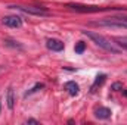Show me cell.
<instances>
[{
    "label": "cell",
    "instance_id": "obj_1",
    "mask_svg": "<svg viewBox=\"0 0 127 125\" xmlns=\"http://www.w3.org/2000/svg\"><path fill=\"white\" fill-rule=\"evenodd\" d=\"M86 37H89L95 44H97L99 47H102L103 50H106V52H111V53H118L120 50L106 38V37H103V35H100V34H97V32H92V31H81Z\"/></svg>",
    "mask_w": 127,
    "mask_h": 125
},
{
    "label": "cell",
    "instance_id": "obj_9",
    "mask_svg": "<svg viewBox=\"0 0 127 125\" xmlns=\"http://www.w3.org/2000/svg\"><path fill=\"white\" fill-rule=\"evenodd\" d=\"M105 80H106V75H105V74L97 75V77H96V80H95V83H93V85H92V91L95 90L97 85H102V84L105 83Z\"/></svg>",
    "mask_w": 127,
    "mask_h": 125
},
{
    "label": "cell",
    "instance_id": "obj_11",
    "mask_svg": "<svg viewBox=\"0 0 127 125\" xmlns=\"http://www.w3.org/2000/svg\"><path fill=\"white\" fill-rule=\"evenodd\" d=\"M43 87H44V85H43V84H41V83H38V84H35V85H34V87H32L31 90H28V91H27V93L24 94V96H25V97H28V96H31L32 93H35V91H38V90H41V88H43Z\"/></svg>",
    "mask_w": 127,
    "mask_h": 125
},
{
    "label": "cell",
    "instance_id": "obj_7",
    "mask_svg": "<svg viewBox=\"0 0 127 125\" xmlns=\"http://www.w3.org/2000/svg\"><path fill=\"white\" fill-rule=\"evenodd\" d=\"M111 113L112 112L108 107H99V109L95 110V116L99 118V119H108V118H111Z\"/></svg>",
    "mask_w": 127,
    "mask_h": 125
},
{
    "label": "cell",
    "instance_id": "obj_14",
    "mask_svg": "<svg viewBox=\"0 0 127 125\" xmlns=\"http://www.w3.org/2000/svg\"><path fill=\"white\" fill-rule=\"evenodd\" d=\"M27 124H38V121H35V119H27Z\"/></svg>",
    "mask_w": 127,
    "mask_h": 125
},
{
    "label": "cell",
    "instance_id": "obj_5",
    "mask_svg": "<svg viewBox=\"0 0 127 125\" xmlns=\"http://www.w3.org/2000/svg\"><path fill=\"white\" fill-rule=\"evenodd\" d=\"M46 47L49 50H53V52H61L64 50V43L61 40H56V38H50L46 41Z\"/></svg>",
    "mask_w": 127,
    "mask_h": 125
},
{
    "label": "cell",
    "instance_id": "obj_6",
    "mask_svg": "<svg viewBox=\"0 0 127 125\" xmlns=\"http://www.w3.org/2000/svg\"><path fill=\"white\" fill-rule=\"evenodd\" d=\"M6 106L9 110H12L15 107V94H13V88L9 87L7 88V93H6Z\"/></svg>",
    "mask_w": 127,
    "mask_h": 125
},
{
    "label": "cell",
    "instance_id": "obj_2",
    "mask_svg": "<svg viewBox=\"0 0 127 125\" xmlns=\"http://www.w3.org/2000/svg\"><path fill=\"white\" fill-rule=\"evenodd\" d=\"M10 9H18L21 12L25 13H31V15H37V16H46L49 15V12L44 7H34V6H9Z\"/></svg>",
    "mask_w": 127,
    "mask_h": 125
},
{
    "label": "cell",
    "instance_id": "obj_15",
    "mask_svg": "<svg viewBox=\"0 0 127 125\" xmlns=\"http://www.w3.org/2000/svg\"><path fill=\"white\" fill-rule=\"evenodd\" d=\"M118 19H121V21H126V22H127V16H120Z\"/></svg>",
    "mask_w": 127,
    "mask_h": 125
},
{
    "label": "cell",
    "instance_id": "obj_16",
    "mask_svg": "<svg viewBox=\"0 0 127 125\" xmlns=\"http://www.w3.org/2000/svg\"><path fill=\"white\" fill-rule=\"evenodd\" d=\"M0 107H1V100H0Z\"/></svg>",
    "mask_w": 127,
    "mask_h": 125
},
{
    "label": "cell",
    "instance_id": "obj_3",
    "mask_svg": "<svg viewBox=\"0 0 127 125\" xmlns=\"http://www.w3.org/2000/svg\"><path fill=\"white\" fill-rule=\"evenodd\" d=\"M68 7H71L72 10H77V12H83V13H89V12H100V10H105L108 7H99V6H84V4H77V3H69Z\"/></svg>",
    "mask_w": 127,
    "mask_h": 125
},
{
    "label": "cell",
    "instance_id": "obj_10",
    "mask_svg": "<svg viewBox=\"0 0 127 125\" xmlns=\"http://www.w3.org/2000/svg\"><path fill=\"white\" fill-rule=\"evenodd\" d=\"M74 50H75V53L81 55V53L86 50V44H84L83 41H78V43H75V47H74Z\"/></svg>",
    "mask_w": 127,
    "mask_h": 125
},
{
    "label": "cell",
    "instance_id": "obj_12",
    "mask_svg": "<svg viewBox=\"0 0 127 125\" xmlns=\"http://www.w3.org/2000/svg\"><path fill=\"white\" fill-rule=\"evenodd\" d=\"M111 90H114V91H118V90H123V84H120V83H114V84L111 85Z\"/></svg>",
    "mask_w": 127,
    "mask_h": 125
},
{
    "label": "cell",
    "instance_id": "obj_13",
    "mask_svg": "<svg viewBox=\"0 0 127 125\" xmlns=\"http://www.w3.org/2000/svg\"><path fill=\"white\" fill-rule=\"evenodd\" d=\"M118 46H120V47H123V49H126V50H127V43H124L123 40H120V43H118Z\"/></svg>",
    "mask_w": 127,
    "mask_h": 125
},
{
    "label": "cell",
    "instance_id": "obj_4",
    "mask_svg": "<svg viewBox=\"0 0 127 125\" xmlns=\"http://www.w3.org/2000/svg\"><path fill=\"white\" fill-rule=\"evenodd\" d=\"M3 24L7 25V27H12V28H19L22 25V19L16 15H12V16H4L3 18Z\"/></svg>",
    "mask_w": 127,
    "mask_h": 125
},
{
    "label": "cell",
    "instance_id": "obj_8",
    "mask_svg": "<svg viewBox=\"0 0 127 125\" xmlns=\"http://www.w3.org/2000/svg\"><path fill=\"white\" fill-rule=\"evenodd\" d=\"M65 90H68V93L71 96H77L78 94V84L74 81H68V83H65Z\"/></svg>",
    "mask_w": 127,
    "mask_h": 125
}]
</instances>
